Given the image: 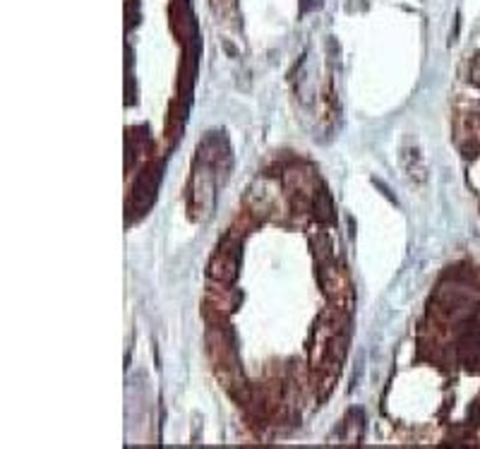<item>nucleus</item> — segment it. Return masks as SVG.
<instances>
[{
  "label": "nucleus",
  "mask_w": 480,
  "mask_h": 449,
  "mask_svg": "<svg viewBox=\"0 0 480 449\" xmlns=\"http://www.w3.org/2000/svg\"><path fill=\"white\" fill-rule=\"evenodd\" d=\"M473 96H464L459 101L456 115V144L468 168V178L476 187L480 200V89L471 87Z\"/></svg>",
  "instance_id": "f257e3e1"
}]
</instances>
